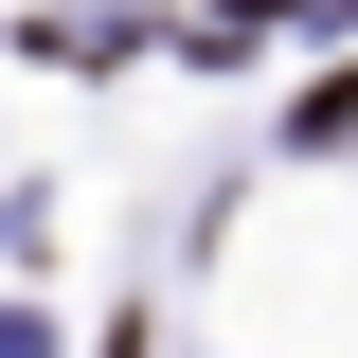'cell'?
<instances>
[{
	"instance_id": "1",
	"label": "cell",
	"mask_w": 358,
	"mask_h": 358,
	"mask_svg": "<svg viewBox=\"0 0 358 358\" xmlns=\"http://www.w3.org/2000/svg\"><path fill=\"white\" fill-rule=\"evenodd\" d=\"M322 143H358V72H322V90H305V162H322Z\"/></svg>"
}]
</instances>
